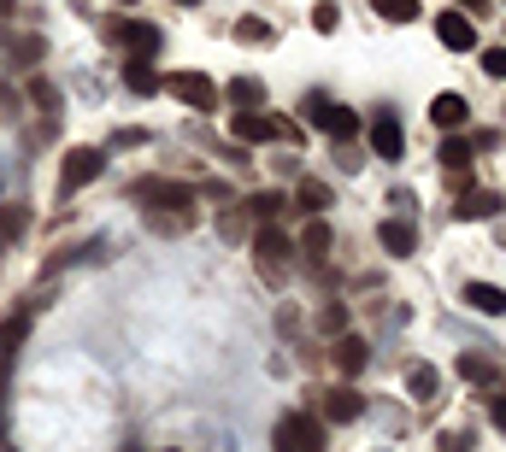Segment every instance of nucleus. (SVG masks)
<instances>
[{"instance_id":"a878e982","label":"nucleus","mask_w":506,"mask_h":452,"mask_svg":"<svg viewBox=\"0 0 506 452\" xmlns=\"http://www.w3.org/2000/svg\"><path fill=\"white\" fill-rule=\"evenodd\" d=\"M372 12L389 24H406V18H418V0H372Z\"/></svg>"},{"instance_id":"6ab92c4d","label":"nucleus","mask_w":506,"mask_h":452,"mask_svg":"<svg viewBox=\"0 0 506 452\" xmlns=\"http://www.w3.org/2000/svg\"><path fill=\"white\" fill-rule=\"evenodd\" d=\"M230 135H236V142H265L271 118H259V112H236V118H230Z\"/></svg>"},{"instance_id":"2f4dec72","label":"nucleus","mask_w":506,"mask_h":452,"mask_svg":"<svg viewBox=\"0 0 506 452\" xmlns=\"http://www.w3.org/2000/svg\"><path fill=\"white\" fill-rule=\"evenodd\" d=\"M142 142H147V130H118L113 135V147H142Z\"/></svg>"},{"instance_id":"f257e3e1","label":"nucleus","mask_w":506,"mask_h":452,"mask_svg":"<svg viewBox=\"0 0 506 452\" xmlns=\"http://www.w3.org/2000/svg\"><path fill=\"white\" fill-rule=\"evenodd\" d=\"M159 89L177 94L183 106H194V112H213V106H218L213 77H201V71H171V77H159Z\"/></svg>"},{"instance_id":"f704fd0d","label":"nucleus","mask_w":506,"mask_h":452,"mask_svg":"<svg viewBox=\"0 0 506 452\" xmlns=\"http://www.w3.org/2000/svg\"><path fill=\"white\" fill-rule=\"evenodd\" d=\"M460 6H483V0H460Z\"/></svg>"},{"instance_id":"c756f323","label":"nucleus","mask_w":506,"mask_h":452,"mask_svg":"<svg viewBox=\"0 0 506 452\" xmlns=\"http://www.w3.org/2000/svg\"><path fill=\"white\" fill-rule=\"evenodd\" d=\"M483 71H489V77H501V83H506V47H489V54H483Z\"/></svg>"},{"instance_id":"1a4fd4ad","label":"nucleus","mask_w":506,"mask_h":452,"mask_svg":"<svg viewBox=\"0 0 506 452\" xmlns=\"http://www.w3.org/2000/svg\"><path fill=\"white\" fill-rule=\"evenodd\" d=\"M135 200H154V206H194V188H183V182H135Z\"/></svg>"},{"instance_id":"4be33fe9","label":"nucleus","mask_w":506,"mask_h":452,"mask_svg":"<svg viewBox=\"0 0 506 452\" xmlns=\"http://www.w3.org/2000/svg\"><path fill=\"white\" fill-rule=\"evenodd\" d=\"M442 171L465 177V171H471V142H442Z\"/></svg>"},{"instance_id":"f03ea898","label":"nucleus","mask_w":506,"mask_h":452,"mask_svg":"<svg viewBox=\"0 0 506 452\" xmlns=\"http://www.w3.org/2000/svg\"><path fill=\"white\" fill-rule=\"evenodd\" d=\"M101 171H106L101 147H71L65 165H59V194H77V188H89L94 177H101Z\"/></svg>"},{"instance_id":"cd10ccee","label":"nucleus","mask_w":506,"mask_h":452,"mask_svg":"<svg viewBox=\"0 0 506 452\" xmlns=\"http://www.w3.org/2000/svg\"><path fill=\"white\" fill-rule=\"evenodd\" d=\"M336 24H342V6H336V0H318V6H313V30H336Z\"/></svg>"},{"instance_id":"e433bc0d","label":"nucleus","mask_w":506,"mask_h":452,"mask_svg":"<svg viewBox=\"0 0 506 452\" xmlns=\"http://www.w3.org/2000/svg\"><path fill=\"white\" fill-rule=\"evenodd\" d=\"M0 452H12V447H0Z\"/></svg>"},{"instance_id":"393cba45","label":"nucleus","mask_w":506,"mask_h":452,"mask_svg":"<svg viewBox=\"0 0 506 452\" xmlns=\"http://www.w3.org/2000/svg\"><path fill=\"white\" fill-rule=\"evenodd\" d=\"M460 376H471V382H495V359H483V353H460Z\"/></svg>"},{"instance_id":"0eeeda50","label":"nucleus","mask_w":506,"mask_h":452,"mask_svg":"<svg viewBox=\"0 0 506 452\" xmlns=\"http://www.w3.org/2000/svg\"><path fill=\"white\" fill-rule=\"evenodd\" d=\"M253 253H259V265H265L271 276H277L283 265H289V253H294V247H289V235H277V230H259V235H253Z\"/></svg>"},{"instance_id":"aec40b11","label":"nucleus","mask_w":506,"mask_h":452,"mask_svg":"<svg viewBox=\"0 0 506 452\" xmlns=\"http://www.w3.org/2000/svg\"><path fill=\"white\" fill-rule=\"evenodd\" d=\"M230 100H236L242 112H259V106H265V83H259V77H236V83H230Z\"/></svg>"},{"instance_id":"9b49d317","label":"nucleus","mask_w":506,"mask_h":452,"mask_svg":"<svg viewBox=\"0 0 506 452\" xmlns=\"http://www.w3.org/2000/svg\"><path fill=\"white\" fill-rule=\"evenodd\" d=\"M465 118H471V106H465L460 94H436L430 100V123H436V130H460Z\"/></svg>"},{"instance_id":"39448f33","label":"nucleus","mask_w":506,"mask_h":452,"mask_svg":"<svg viewBox=\"0 0 506 452\" xmlns=\"http://www.w3.org/2000/svg\"><path fill=\"white\" fill-rule=\"evenodd\" d=\"M306 112H313V123H318L324 135H336V142H348V135L360 130V118H353L348 106H336V100H324V94H313V100H306Z\"/></svg>"},{"instance_id":"f8f14e48","label":"nucleus","mask_w":506,"mask_h":452,"mask_svg":"<svg viewBox=\"0 0 506 452\" xmlns=\"http://www.w3.org/2000/svg\"><path fill=\"white\" fill-rule=\"evenodd\" d=\"M360 411H365V394H353V388H336V394L324 399V418L330 423H353Z\"/></svg>"},{"instance_id":"a211bd4d","label":"nucleus","mask_w":506,"mask_h":452,"mask_svg":"<svg viewBox=\"0 0 506 452\" xmlns=\"http://www.w3.org/2000/svg\"><path fill=\"white\" fill-rule=\"evenodd\" d=\"M124 89L130 94H159V71L147 65V59H130L124 65Z\"/></svg>"},{"instance_id":"c85d7f7f","label":"nucleus","mask_w":506,"mask_h":452,"mask_svg":"<svg viewBox=\"0 0 506 452\" xmlns=\"http://www.w3.org/2000/svg\"><path fill=\"white\" fill-rule=\"evenodd\" d=\"M236 42H271V24H253V18H242V24H236Z\"/></svg>"},{"instance_id":"c9c22d12","label":"nucleus","mask_w":506,"mask_h":452,"mask_svg":"<svg viewBox=\"0 0 506 452\" xmlns=\"http://www.w3.org/2000/svg\"><path fill=\"white\" fill-rule=\"evenodd\" d=\"M118 6H130V0H118Z\"/></svg>"},{"instance_id":"7c9ffc66","label":"nucleus","mask_w":506,"mask_h":452,"mask_svg":"<svg viewBox=\"0 0 506 452\" xmlns=\"http://www.w3.org/2000/svg\"><path fill=\"white\" fill-rule=\"evenodd\" d=\"M12 54H18V59H42V35H24V42L12 47Z\"/></svg>"},{"instance_id":"7ed1b4c3","label":"nucleus","mask_w":506,"mask_h":452,"mask_svg":"<svg viewBox=\"0 0 506 452\" xmlns=\"http://www.w3.org/2000/svg\"><path fill=\"white\" fill-rule=\"evenodd\" d=\"M106 42L130 47V59H154L159 54V30L154 24H135V18H113L106 24Z\"/></svg>"},{"instance_id":"f3484780","label":"nucleus","mask_w":506,"mask_h":452,"mask_svg":"<svg viewBox=\"0 0 506 452\" xmlns=\"http://www.w3.org/2000/svg\"><path fill=\"white\" fill-rule=\"evenodd\" d=\"M382 247H389L394 259H406V253L418 247V230H412L406 218H389V223H382Z\"/></svg>"},{"instance_id":"6e6552de","label":"nucleus","mask_w":506,"mask_h":452,"mask_svg":"<svg viewBox=\"0 0 506 452\" xmlns=\"http://www.w3.org/2000/svg\"><path fill=\"white\" fill-rule=\"evenodd\" d=\"M436 35H442V47H453V54H471V47H477V30H471V18H460V12L436 18Z\"/></svg>"},{"instance_id":"423d86ee","label":"nucleus","mask_w":506,"mask_h":452,"mask_svg":"<svg viewBox=\"0 0 506 452\" xmlns=\"http://www.w3.org/2000/svg\"><path fill=\"white\" fill-rule=\"evenodd\" d=\"M401 147H406V130L394 123V112L372 118V153H377V159H401Z\"/></svg>"},{"instance_id":"412c9836","label":"nucleus","mask_w":506,"mask_h":452,"mask_svg":"<svg viewBox=\"0 0 506 452\" xmlns=\"http://www.w3.org/2000/svg\"><path fill=\"white\" fill-rule=\"evenodd\" d=\"M24 230H30V211H24L18 206V200H12V206L6 211H0V247H12V241H18V235Z\"/></svg>"},{"instance_id":"2eb2a0df","label":"nucleus","mask_w":506,"mask_h":452,"mask_svg":"<svg viewBox=\"0 0 506 452\" xmlns=\"http://www.w3.org/2000/svg\"><path fill=\"white\" fill-rule=\"evenodd\" d=\"M501 206H506V200L495 194V188H465V200H460V218H495Z\"/></svg>"},{"instance_id":"bb28decb","label":"nucleus","mask_w":506,"mask_h":452,"mask_svg":"<svg viewBox=\"0 0 506 452\" xmlns=\"http://www.w3.org/2000/svg\"><path fill=\"white\" fill-rule=\"evenodd\" d=\"M248 211H253V218H265V223H271V218H277V211H283V194H271V188H259V194L248 200Z\"/></svg>"},{"instance_id":"ddd939ff","label":"nucleus","mask_w":506,"mask_h":452,"mask_svg":"<svg viewBox=\"0 0 506 452\" xmlns=\"http://www.w3.org/2000/svg\"><path fill=\"white\" fill-rule=\"evenodd\" d=\"M465 306L483 311V318H501V311H506V294H501L495 282H471V288H465Z\"/></svg>"},{"instance_id":"72a5a7b5","label":"nucleus","mask_w":506,"mask_h":452,"mask_svg":"<svg viewBox=\"0 0 506 452\" xmlns=\"http://www.w3.org/2000/svg\"><path fill=\"white\" fill-rule=\"evenodd\" d=\"M177 6H201V0H177Z\"/></svg>"},{"instance_id":"4468645a","label":"nucleus","mask_w":506,"mask_h":452,"mask_svg":"<svg viewBox=\"0 0 506 452\" xmlns=\"http://www.w3.org/2000/svg\"><path fill=\"white\" fill-rule=\"evenodd\" d=\"M330 359H336L342 376H360L365 370V341H360V335H342V341L330 347Z\"/></svg>"},{"instance_id":"b1692460","label":"nucleus","mask_w":506,"mask_h":452,"mask_svg":"<svg viewBox=\"0 0 506 452\" xmlns=\"http://www.w3.org/2000/svg\"><path fill=\"white\" fill-rule=\"evenodd\" d=\"M406 388H412V399H436V388H442V376L430 370V364H412V376H406Z\"/></svg>"},{"instance_id":"dca6fc26","label":"nucleus","mask_w":506,"mask_h":452,"mask_svg":"<svg viewBox=\"0 0 506 452\" xmlns=\"http://www.w3.org/2000/svg\"><path fill=\"white\" fill-rule=\"evenodd\" d=\"M301 253H306V265H324V253H330V223L324 218H313L301 230Z\"/></svg>"},{"instance_id":"9d476101","label":"nucleus","mask_w":506,"mask_h":452,"mask_svg":"<svg viewBox=\"0 0 506 452\" xmlns=\"http://www.w3.org/2000/svg\"><path fill=\"white\" fill-rule=\"evenodd\" d=\"M194 223V206H147V230L154 235H183Z\"/></svg>"},{"instance_id":"20e7f679","label":"nucleus","mask_w":506,"mask_h":452,"mask_svg":"<svg viewBox=\"0 0 506 452\" xmlns=\"http://www.w3.org/2000/svg\"><path fill=\"white\" fill-rule=\"evenodd\" d=\"M324 447V429H318V418H301V411H289V418L277 423V452H318Z\"/></svg>"},{"instance_id":"473e14b6","label":"nucleus","mask_w":506,"mask_h":452,"mask_svg":"<svg viewBox=\"0 0 506 452\" xmlns=\"http://www.w3.org/2000/svg\"><path fill=\"white\" fill-rule=\"evenodd\" d=\"M489 418H495V429L506 435V394H495V406H489Z\"/></svg>"},{"instance_id":"5701e85b","label":"nucleus","mask_w":506,"mask_h":452,"mask_svg":"<svg viewBox=\"0 0 506 452\" xmlns=\"http://www.w3.org/2000/svg\"><path fill=\"white\" fill-rule=\"evenodd\" d=\"M294 206H301V211H313V218H318V211L330 206V188H324V182H301V188H294Z\"/></svg>"}]
</instances>
